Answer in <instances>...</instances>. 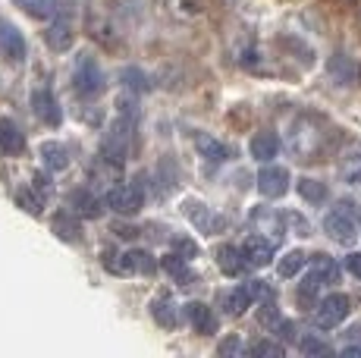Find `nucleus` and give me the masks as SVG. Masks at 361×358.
<instances>
[{
    "label": "nucleus",
    "mask_w": 361,
    "mask_h": 358,
    "mask_svg": "<svg viewBox=\"0 0 361 358\" xmlns=\"http://www.w3.org/2000/svg\"><path fill=\"white\" fill-rule=\"evenodd\" d=\"M327 144V129L321 120L314 116H298L293 123V132H289V148L298 161H317V154Z\"/></svg>",
    "instance_id": "obj_1"
},
{
    "label": "nucleus",
    "mask_w": 361,
    "mask_h": 358,
    "mask_svg": "<svg viewBox=\"0 0 361 358\" xmlns=\"http://www.w3.org/2000/svg\"><path fill=\"white\" fill-rule=\"evenodd\" d=\"M104 73L98 66V60L92 57V54H82L79 60H75V70H73V88L75 94H82V98H98L104 92Z\"/></svg>",
    "instance_id": "obj_2"
},
{
    "label": "nucleus",
    "mask_w": 361,
    "mask_h": 358,
    "mask_svg": "<svg viewBox=\"0 0 361 358\" xmlns=\"http://www.w3.org/2000/svg\"><path fill=\"white\" fill-rule=\"evenodd\" d=\"M132 129H135V120L116 116V123L107 129V135H104V142H101V154L110 157V161H116V163L126 161L129 144H132Z\"/></svg>",
    "instance_id": "obj_3"
},
{
    "label": "nucleus",
    "mask_w": 361,
    "mask_h": 358,
    "mask_svg": "<svg viewBox=\"0 0 361 358\" xmlns=\"http://www.w3.org/2000/svg\"><path fill=\"white\" fill-rule=\"evenodd\" d=\"M107 208L110 211H116V214H123V217H132V214H138V208H142V202H145V189H142V176L135 179V183H120V185H114V189L107 192Z\"/></svg>",
    "instance_id": "obj_4"
},
{
    "label": "nucleus",
    "mask_w": 361,
    "mask_h": 358,
    "mask_svg": "<svg viewBox=\"0 0 361 358\" xmlns=\"http://www.w3.org/2000/svg\"><path fill=\"white\" fill-rule=\"evenodd\" d=\"M324 233H327L333 242H339V245H352V242H355L358 223H355V217H352L349 204H336V208L324 217Z\"/></svg>",
    "instance_id": "obj_5"
},
{
    "label": "nucleus",
    "mask_w": 361,
    "mask_h": 358,
    "mask_svg": "<svg viewBox=\"0 0 361 358\" xmlns=\"http://www.w3.org/2000/svg\"><path fill=\"white\" fill-rule=\"evenodd\" d=\"M349 295H343V292H333L327 295V299H321V305H317V311H314V327H321V330H333V327H339L345 318H349Z\"/></svg>",
    "instance_id": "obj_6"
},
{
    "label": "nucleus",
    "mask_w": 361,
    "mask_h": 358,
    "mask_svg": "<svg viewBox=\"0 0 361 358\" xmlns=\"http://www.w3.org/2000/svg\"><path fill=\"white\" fill-rule=\"evenodd\" d=\"M258 192L264 198H283L289 192V170L276 167V163L264 167L258 173Z\"/></svg>",
    "instance_id": "obj_7"
},
{
    "label": "nucleus",
    "mask_w": 361,
    "mask_h": 358,
    "mask_svg": "<svg viewBox=\"0 0 361 358\" xmlns=\"http://www.w3.org/2000/svg\"><path fill=\"white\" fill-rule=\"evenodd\" d=\"M32 110H35V116H38L44 126H60V120H63V110H60V104H57V98H54L51 88H35Z\"/></svg>",
    "instance_id": "obj_8"
},
{
    "label": "nucleus",
    "mask_w": 361,
    "mask_h": 358,
    "mask_svg": "<svg viewBox=\"0 0 361 358\" xmlns=\"http://www.w3.org/2000/svg\"><path fill=\"white\" fill-rule=\"evenodd\" d=\"M0 57L6 63H23L25 57V41L19 35V29H13L10 23H0Z\"/></svg>",
    "instance_id": "obj_9"
},
{
    "label": "nucleus",
    "mask_w": 361,
    "mask_h": 358,
    "mask_svg": "<svg viewBox=\"0 0 361 358\" xmlns=\"http://www.w3.org/2000/svg\"><path fill=\"white\" fill-rule=\"evenodd\" d=\"M183 211H185L189 223L195 226L198 233H214V230H217V217H214V211L207 208L201 198H185V202H183Z\"/></svg>",
    "instance_id": "obj_10"
},
{
    "label": "nucleus",
    "mask_w": 361,
    "mask_h": 358,
    "mask_svg": "<svg viewBox=\"0 0 361 358\" xmlns=\"http://www.w3.org/2000/svg\"><path fill=\"white\" fill-rule=\"evenodd\" d=\"M252 223H255V230L264 233L267 239H274V242H280V239L286 236V220L276 214V211H270V208H258V211H255Z\"/></svg>",
    "instance_id": "obj_11"
},
{
    "label": "nucleus",
    "mask_w": 361,
    "mask_h": 358,
    "mask_svg": "<svg viewBox=\"0 0 361 358\" xmlns=\"http://www.w3.org/2000/svg\"><path fill=\"white\" fill-rule=\"evenodd\" d=\"M25 151V135L13 120H0V154L19 157Z\"/></svg>",
    "instance_id": "obj_12"
},
{
    "label": "nucleus",
    "mask_w": 361,
    "mask_h": 358,
    "mask_svg": "<svg viewBox=\"0 0 361 358\" xmlns=\"http://www.w3.org/2000/svg\"><path fill=\"white\" fill-rule=\"evenodd\" d=\"M274 245L276 242L267 236H248L245 245H242V252H245V258L252 267H267L270 258H274Z\"/></svg>",
    "instance_id": "obj_13"
},
{
    "label": "nucleus",
    "mask_w": 361,
    "mask_h": 358,
    "mask_svg": "<svg viewBox=\"0 0 361 358\" xmlns=\"http://www.w3.org/2000/svg\"><path fill=\"white\" fill-rule=\"evenodd\" d=\"M217 267L226 273V277H242V273L248 271V258L242 249H235V245H224V249H217Z\"/></svg>",
    "instance_id": "obj_14"
},
{
    "label": "nucleus",
    "mask_w": 361,
    "mask_h": 358,
    "mask_svg": "<svg viewBox=\"0 0 361 358\" xmlns=\"http://www.w3.org/2000/svg\"><path fill=\"white\" fill-rule=\"evenodd\" d=\"M192 142H195V148L201 151V157H204L207 163H224L226 157H230V148H226L224 142H217L214 135H207V132H195Z\"/></svg>",
    "instance_id": "obj_15"
},
{
    "label": "nucleus",
    "mask_w": 361,
    "mask_h": 358,
    "mask_svg": "<svg viewBox=\"0 0 361 358\" xmlns=\"http://www.w3.org/2000/svg\"><path fill=\"white\" fill-rule=\"evenodd\" d=\"M69 211H75L79 217H98L101 214V198L94 195V189H75L69 195Z\"/></svg>",
    "instance_id": "obj_16"
},
{
    "label": "nucleus",
    "mask_w": 361,
    "mask_h": 358,
    "mask_svg": "<svg viewBox=\"0 0 361 358\" xmlns=\"http://www.w3.org/2000/svg\"><path fill=\"white\" fill-rule=\"evenodd\" d=\"M51 230L57 233L63 242H79L82 239V223H79V217H75V211H60V214L51 220Z\"/></svg>",
    "instance_id": "obj_17"
},
{
    "label": "nucleus",
    "mask_w": 361,
    "mask_h": 358,
    "mask_svg": "<svg viewBox=\"0 0 361 358\" xmlns=\"http://www.w3.org/2000/svg\"><path fill=\"white\" fill-rule=\"evenodd\" d=\"M248 151H252L255 161H274L276 151H280V139H276V132H270V129H264V132L252 135V144H248Z\"/></svg>",
    "instance_id": "obj_18"
},
{
    "label": "nucleus",
    "mask_w": 361,
    "mask_h": 358,
    "mask_svg": "<svg viewBox=\"0 0 361 358\" xmlns=\"http://www.w3.org/2000/svg\"><path fill=\"white\" fill-rule=\"evenodd\" d=\"M44 41H47V47H54V51H69L73 47V25L66 23V19H54L51 25H47V32H44Z\"/></svg>",
    "instance_id": "obj_19"
},
{
    "label": "nucleus",
    "mask_w": 361,
    "mask_h": 358,
    "mask_svg": "<svg viewBox=\"0 0 361 358\" xmlns=\"http://www.w3.org/2000/svg\"><path fill=\"white\" fill-rule=\"evenodd\" d=\"M16 4L35 19H57L66 10V0H16Z\"/></svg>",
    "instance_id": "obj_20"
},
{
    "label": "nucleus",
    "mask_w": 361,
    "mask_h": 358,
    "mask_svg": "<svg viewBox=\"0 0 361 358\" xmlns=\"http://www.w3.org/2000/svg\"><path fill=\"white\" fill-rule=\"evenodd\" d=\"M185 318H189V323L195 327V333H214V327H217L214 311L204 305V302H189V305H185Z\"/></svg>",
    "instance_id": "obj_21"
},
{
    "label": "nucleus",
    "mask_w": 361,
    "mask_h": 358,
    "mask_svg": "<svg viewBox=\"0 0 361 358\" xmlns=\"http://www.w3.org/2000/svg\"><path fill=\"white\" fill-rule=\"evenodd\" d=\"M123 261H126V273H142V277H151V273L157 271V261L151 252H142V249H132L123 254Z\"/></svg>",
    "instance_id": "obj_22"
},
{
    "label": "nucleus",
    "mask_w": 361,
    "mask_h": 358,
    "mask_svg": "<svg viewBox=\"0 0 361 358\" xmlns=\"http://www.w3.org/2000/svg\"><path fill=\"white\" fill-rule=\"evenodd\" d=\"M41 161H44V167L54 170V173L66 170V167H69V151H66V144H60V142H44V144H41Z\"/></svg>",
    "instance_id": "obj_23"
},
{
    "label": "nucleus",
    "mask_w": 361,
    "mask_h": 358,
    "mask_svg": "<svg viewBox=\"0 0 361 358\" xmlns=\"http://www.w3.org/2000/svg\"><path fill=\"white\" fill-rule=\"evenodd\" d=\"M339 176L349 185H361V148H352L339 157Z\"/></svg>",
    "instance_id": "obj_24"
},
{
    "label": "nucleus",
    "mask_w": 361,
    "mask_h": 358,
    "mask_svg": "<svg viewBox=\"0 0 361 358\" xmlns=\"http://www.w3.org/2000/svg\"><path fill=\"white\" fill-rule=\"evenodd\" d=\"M151 318H154L157 323H161L164 330H173L179 323V318H176V305H173L166 295H157L154 302H151Z\"/></svg>",
    "instance_id": "obj_25"
},
{
    "label": "nucleus",
    "mask_w": 361,
    "mask_h": 358,
    "mask_svg": "<svg viewBox=\"0 0 361 358\" xmlns=\"http://www.w3.org/2000/svg\"><path fill=\"white\" fill-rule=\"evenodd\" d=\"M185 261H189V258H183L179 252L176 254H166V258H164V271L170 273V277L176 280L179 286H189L192 283V271L185 267Z\"/></svg>",
    "instance_id": "obj_26"
},
{
    "label": "nucleus",
    "mask_w": 361,
    "mask_h": 358,
    "mask_svg": "<svg viewBox=\"0 0 361 358\" xmlns=\"http://www.w3.org/2000/svg\"><path fill=\"white\" fill-rule=\"evenodd\" d=\"M327 70H330V75L339 82V85H349V82L355 79V66L349 63V57H345V54H333Z\"/></svg>",
    "instance_id": "obj_27"
},
{
    "label": "nucleus",
    "mask_w": 361,
    "mask_h": 358,
    "mask_svg": "<svg viewBox=\"0 0 361 358\" xmlns=\"http://www.w3.org/2000/svg\"><path fill=\"white\" fill-rule=\"evenodd\" d=\"M308 254H305V252H298V249H293V252H286V254H283V258H280V264H276V271H280V277H295V273L298 271H302V267L305 264H308Z\"/></svg>",
    "instance_id": "obj_28"
},
{
    "label": "nucleus",
    "mask_w": 361,
    "mask_h": 358,
    "mask_svg": "<svg viewBox=\"0 0 361 358\" xmlns=\"http://www.w3.org/2000/svg\"><path fill=\"white\" fill-rule=\"evenodd\" d=\"M298 195L311 204H321L324 198H327V185L317 183V179H311V176H305V179H298Z\"/></svg>",
    "instance_id": "obj_29"
},
{
    "label": "nucleus",
    "mask_w": 361,
    "mask_h": 358,
    "mask_svg": "<svg viewBox=\"0 0 361 358\" xmlns=\"http://www.w3.org/2000/svg\"><path fill=\"white\" fill-rule=\"evenodd\" d=\"M311 267H314V273L324 280V283H336L339 280V267L330 254H314V258H311Z\"/></svg>",
    "instance_id": "obj_30"
},
{
    "label": "nucleus",
    "mask_w": 361,
    "mask_h": 358,
    "mask_svg": "<svg viewBox=\"0 0 361 358\" xmlns=\"http://www.w3.org/2000/svg\"><path fill=\"white\" fill-rule=\"evenodd\" d=\"M16 204L23 211H29V214H41V208H44V198H41L38 192L32 189V185H23V189H16Z\"/></svg>",
    "instance_id": "obj_31"
},
{
    "label": "nucleus",
    "mask_w": 361,
    "mask_h": 358,
    "mask_svg": "<svg viewBox=\"0 0 361 358\" xmlns=\"http://www.w3.org/2000/svg\"><path fill=\"white\" fill-rule=\"evenodd\" d=\"M120 82L126 88H132V92H148V88H151L148 75H145L142 70H135V66H126V70L120 73Z\"/></svg>",
    "instance_id": "obj_32"
},
{
    "label": "nucleus",
    "mask_w": 361,
    "mask_h": 358,
    "mask_svg": "<svg viewBox=\"0 0 361 358\" xmlns=\"http://www.w3.org/2000/svg\"><path fill=\"white\" fill-rule=\"evenodd\" d=\"M321 286H324V280L317 277L314 271H311L308 277H305L302 283H298V299H305V302H308V299H314V295L321 292Z\"/></svg>",
    "instance_id": "obj_33"
},
{
    "label": "nucleus",
    "mask_w": 361,
    "mask_h": 358,
    "mask_svg": "<svg viewBox=\"0 0 361 358\" xmlns=\"http://www.w3.org/2000/svg\"><path fill=\"white\" fill-rule=\"evenodd\" d=\"M252 355H261V358H283V346L274 340H258L252 349H248Z\"/></svg>",
    "instance_id": "obj_34"
},
{
    "label": "nucleus",
    "mask_w": 361,
    "mask_h": 358,
    "mask_svg": "<svg viewBox=\"0 0 361 358\" xmlns=\"http://www.w3.org/2000/svg\"><path fill=\"white\" fill-rule=\"evenodd\" d=\"M298 349H302L305 355H330L333 352L327 342H321L317 336H302V340H298Z\"/></svg>",
    "instance_id": "obj_35"
},
{
    "label": "nucleus",
    "mask_w": 361,
    "mask_h": 358,
    "mask_svg": "<svg viewBox=\"0 0 361 358\" xmlns=\"http://www.w3.org/2000/svg\"><path fill=\"white\" fill-rule=\"evenodd\" d=\"M258 321L261 323H276V321H280V311H276L274 295H270V299H264V305H261V311H258Z\"/></svg>",
    "instance_id": "obj_36"
},
{
    "label": "nucleus",
    "mask_w": 361,
    "mask_h": 358,
    "mask_svg": "<svg viewBox=\"0 0 361 358\" xmlns=\"http://www.w3.org/2000/svg\"><path fill=\"white\" fill-rule=\"evenodd\" d=\"M32 189L38 192V195L44 198V202L54 195V183H51V179H47L44 173H35V176H32Z\"/></svg>",
    "instance_id": "obj_37"
},
{
    "label": "nucleus",
    "mask_w": 361,
    "mask_h": 358,
    "mask_svg": "<svg viewBox=\"0 0 361 358\" xmlns=\"http://www.w3.org/2000/svg\"><path fill=\"white\" fill-rule=\"evenodd\" d=\"M176 252L183 254V258H198V245L192 242V239H176Z\"/></svg>",
    "instance_id": "obj_38"
},
{
    "label": "nucleus",
    "mask_w": 361,
    "mask_h": 358,
    "mask_svg": "<svg viewBox=\"0 0 361 358\" xmlns=\"http://www.w3.org/2000/svg\"><path fill=\"white\" fill-rule=\"evenodd\" d=\"M345 267H349L352 277H358V280H361V252H352L349 258H345Z\"/></svg>",
    "instance_id": "obj_39"
},
{
    "label": "nucleus",
    "mask_w": 361,
    "mask_h": 358,
    "mask_svg": "<svg viewBox=\"0 0 361 358\" xmlns=\"http://www.w3.org/2000/svg\"><path fill=\"white\" fill-rule=\"evenodd\" d=\"M235 352H242V342L235 340V336H230V340L220 342V355H235Z\"/></svg>",
    "instance_id": "obj_40"
},
{
    "label": "nucleus",
    "mask_w": 361,
    "mask_h": 358,
    "mask_svg": "<svg viewBox=\"0 0 361 358\" xmlns=\"http://www.w3.org/2000/svg\"><path fill=\"white\" fill-rule=\"evenodd\" d=\"M343 355L345 358H361V346H358V342H349V346L343 349Z\"/></svg>",
    "instance_id": "obj_41"
},
{
    "label": "nucleus",
    "mask_w": 361,
    "mask_h": 358,
    "mask_svg": "<svg viewBox=\"0 0 361 358\" xmlns=\"http://www.w3.org/2000/svg\"><path fill=\"white\" fill-rule=\"evenodd\" d=\"M345 340H349V342H358V346H361V323H355V327L345 333Z\"/></svg>",
    "instance_id": "obj_42"
},
{
    "label": "nucleus",
    "mask_w": 361,
    "mask_h": 358,
    "mask_svg": "<svg viewBox=\"0 0 361 358\" xmlns=\"http://www.w3.org/2000/svg\"><path fill=\"white\" fill-rule=\"evenodd\" d=\"M280 330H283V336H286V340H295V327L289 321H283L280 323Z\"/></svg>",
    "instance_id": "obj_43"
}]
</instances>
